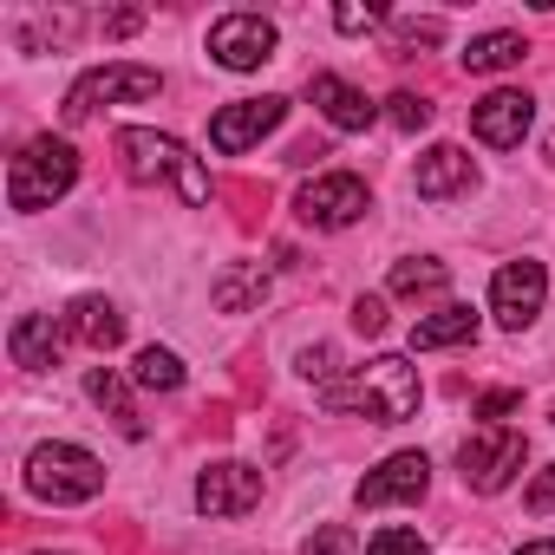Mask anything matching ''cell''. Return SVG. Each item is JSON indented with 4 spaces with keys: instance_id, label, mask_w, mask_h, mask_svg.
Listing matches in <instances>:
<instances>
[{
    "instance_id": "cell-24",
    "label": "cell",
    "mask_w": 555,
    "mask_h": 555,
    "mask_svg": "<svg viewBox=\"0 0 555 555\" xmlns=\"http://www.w3.org/2000/svg\"><path fill=\"white\" fill-rule=\"evenodd\" d=\"M438 40H444V21H405L392 40V60H412V47H438Z\"/></svg>"
},
{
    "instance_id": "cell-18",
    "label": "cell",
    "mask_w": 555,
    "mask_h": 555,
    "mask_svg": "<svg viewBox=\"0 0 555 555\" xmlns=\"http://www.w3.org/2000/svg\"><path fill=\"white\" fill-rule=\"evenodd\" d=\"M268 295V268L261 261H242V268H222L216 274V288H209V301H216V314H248L255 301Z\"/></svg>"
},
{
    "instance_id": "cell-22",
    "label": "cell",
    "mask_w": 555,
    "mask_h": 555,
    "mask_svg": "<svg viewBox=\"0 0 555 555\" xmlns=\"http://www.w3.org/2000/svg\"><path fill=\"white\" fill-rule=\"evenodd\" d=\"M522 53H529L522 34H477L457 60H464V73H503V66H516Z\"/></svg>"
},
{
    "instance_id": "cell-14",
    "label": "cell",
    "mask_w": 555,
    "mask_h": 555,
    "mask_svg": "<svg viewBox=\"0 0 555 555\" xmlns=\"http://www.w3.org/2000/svg\"><path fill=\"white\" fill-rule=\"evenodd\" d=\"M308 99L321 105V118H327L334 131H366V125L379 118V105H373L360 86H347L340 73H314V79H308Z\"/></svg>"
},
{
    "instance_id": "cell-2",
    "label": "cell",
    "mask_w": 555,
    "mask_h": 555,
    "mask_svg": "<svg viewBox=\"0 0 555 555\" xmlns=\"http://www.w3.org/2000/svg\"><path fill=\"white\" fill-rule=\"evenodd\" d=\"M118 164H125V177L131 183H177V196L190 203V209H203L209 203V170L170 138V131H144V125H125L118 131Z\"/></svg>"
},
{
    "instance_id": "cell-15",
    "label": "cell",
    "mask_w": 555,
    "mask_h": 555,
    "mask_svg": "<svg viewBox=\"0 0 555 555\" xmlns=\"http://www.w3.org/2000/svg\"><path fill=\"white\" fill-rule=\"evenodd\" d=\"M418 196L425 203H451V196H464L470 183H477V170H470V157L457 151V144H431L425 157H418Z\"/></svg>"
},
{
    "instance_id": "cell-9",
    "label": "cell",
    "mask_w": 555,
    "mask_h": 555,
    "mask_svg": "<svg viewBox=\"0 0 555 555\" xmlns=\"http://www.w3.org/2000/svg\"><path fill=\"white\" fill-rule=\"evenodd\" d=\"M431 490V457L425 451H392L379 470H366L353 483V503L360 509H386V503H418Z\"/></svg>"
},
{
    "instance_id": "cell-30",
    "label": "cell",
    "mask_w": 555,
    "mask_h": 555,
    "mask_svg": "<svg viewBox=\"0 0 555 555\" xmlns=\"http://www.w3.org/2000/svg\"><path fill=\"white\" fill-rule=\"evenodd\" d=\"M522 503H529L535 516H548V509H555V464H542V470H535V483L522 490Z\"/></svg>"
},
{
    "instance_id": "cell-36",
    "label": "cell",
    "mask_w": 555,
    "mask_h": 555,
    "mask_svg": "<svg viewBox=\"0 0 555 555\" xmlns=\"http://www.w3.org/2000/svg\"><path fill=\"white\" fill-rule=\"evenodd\" d=\"M34 555H66V548H34Z\"/></svg>"
},
{
    "instance_id": "cell-35",
    "label": "cell",
    "mask_w": 555,
    "mask_h": 555,
    "mask_svg": "<svg viewBox=\"0 0 555 555\" xmlns=\"http://www.w3.org/2000/svg\"><path fill=\"white\" fill-rule=\"evenodd\" d=\"M548 164H555V131H548Z\"/></svg>"
},
{
    "instance_id": "cell-13",
    "label": "cell",
    "mask_w": 555,
    "mask_h": 555,
    "mask_svg": "<svg viewBox=\"0 0 555 555\" xmlns=\"http://www.w3.org/2000/svg\"><path fill=\"white\" fill-rule=\"evenodd\" d=\"M529 125H535V99L529 92H490V99H477L470 105V131L490 144V151H516L522 138H529Z\"/></svg>"
},
{
    "instance_id": "cell-8",
    "label": "cell",
    "mask_w": 555,
    "mask_h": 555,
    "mask_svg": "<svg viewBox=\"0 0 555 555\" xmlns=\"http://www.w3.org/2000/svg\"><path fill=\"white\" fill-rule=\"evenodd\" d=\"M295 209H301V222H314V229H353V222L373 209V196H366V183H360L353 170H327V177H314V183L295 196Z\"/></svg>"
},
{
    "instance_id": "cell-37",
    "label": "cell",
    "mask_w": 555,
    "mask_h": 555,
    "mask_svg": "<svg viewBox=\"0 0 555 555\" xmlns=\"http://www.w3.org/2000/svg\"><path fill=\"white\" fill-rule=\"evenodd\" d=\"M548 418H555V405H548Z\"/></svg>"
},
{
    "instance_id": "cell-19",
    "label": "cell",
    "mask_w": 555,
    "mask_h": 555,
    "mask_svg": "<svg viewBox=\"0 0 555 555\" xmlns=\"http://www.w3.org/2000/svg\"><path fill=\"white\" fill-rule=\"evenodd\" d=\"M86 392L99 399V412H105L125 438H144V418H138V405H131V386H125L112 366H92V373H86Z\"/></svg>"
},
{
    "instance_id": "cell-3",
    "label": "cell",
    "mask_w": 555,
    "mask_h": 555,
    "mask_svg": "<svg viewBox=\"0 0 555 555\" xmlns=\"http://www.w3.org/2000/svg\"><path fill=\"white\" fill-rule=\"evenodd\" d=\"M79 183V151L66 138H34L14 164H8V203L14 209H53L66 190Z\"/></svg>"
},
{
    "instance_id": "cell-29",
    "label": "cell",
    "mask_w": 555,
    "mask_h": 555,
    "mask_svg": "<svg viewBox=\"0 0 555 555\" xmlns=\"http://www.w3.org/2000/svg\"><path fill=\"white\" fill-rule=\"evenodd\" d=\"M509 412H522V392H509V386H503V392H483V399H477V418H490V425H503Z\"/></svg>"
},
{
    "instance_id": "cell-33",
    "label": "cell",
    "mask_w": 555,
    "mask_h": 555,
    "mask_svg": "<svg viewBox=\"0 0 555 555\" xmlns=\"http://www.w3.org/2000/svg\"><path fill=\"white\" fill-rule=\"evenodd\" d=\"M144 27V14L138 8H118V14H105V40H125V34H138Z\"/></svg>"
},
{
    "instance_id": "cell-11",
    "label": "cell",
    "mask_w": 555,
    "mask_h": 555,
    "mask_svg": "<svg viewBox=\"0 0 555 555\" xmlns=\"http://www.w3.org/2000/svg\"><path fill=\"white\" fill-rule=\"evenodd\" d=\"M288 118V99H235V105H222L216 118H209V144L222 151V157H242L248 144H261L274 125H282Z\"/></svg>"
},
{
    "instance_id": "cell-5",
    "label": "cell",
    "mask_w": 555,
    "mask_h": 555,
    "mask_svg": "<svg viewBox=\"0 0 555 555\" xmlns=\"http://www.w3.org/2000/svg\"><path fill=\"white\" fill-rule=\"evenodd\" d=\"M522 457H529L522 431H509V425H483V431H470V438H464L457 470H464V483H470L477 496H496V490H509V483H516Z\"/></svg>"
},
{
    "instance_id": "cell-6",
    "label": "cell",
    "mask_w": 555,
    "mask_h": 555,
    "mask_svg": "<svg viewBox=\"0 0 555 555\" xmlns=\"http://www.w3.org/2000/svg\"><path fill=\"white\" fill-rule=\"evenodd\" d=\"M542 301H548V274H542V261H535V255H522V261H503V268H496V282H490V314H496V327H509V334L535 327Z\"/></svg>"
},
{
    "instance_id": "cell-32",
    "label": "cell",
    "mask_w": 555,
    "mask_h": 555,
    "mask_svg": "<svg viewBox=\"0 0 555 555\" xmlns=\"http://www.w3.org/2000/svg\"><path fill=\"white\" fill-rule=\"evenodd\" d=\"M301 373L321 379V386H334V347H308V353H301Z\"/></svg>"
},
{
    "instance_id": "cell-21",
    "label": "cell",
    "mask_w": 555,
    "mask_h": 555,
    "mask_svg": "<svg viewBox=\"0 0 555 555\" xmlns=\"http://www.w3.org/2000/svg\"><path fill=\"white\" fill-rule=\"evenodd\" d=\"M444 282H451V268L438 261V255H412V261H392V295L399 301H425V295H444Z\"/></svg>"
},
{
    "instance_id": "cell-31",
    "label": "cell",
    "mask_w": 555,
    "mask_h": 555,
    "mask_svg": "<svg viewBox=\"0 0 555 555\" xmlns=\"http://www.w3.org/2000/svg\"><path fill=\"white\" fill-rule=\"evenodd\" d=\"M386 21V8H334V27L340 34H366V27H379Z\"/></svg>"
},
{
    "instance_id": "cell-20",
    "label": "cell",
    "mask_w": 555,
    "mask_h": 555,
    "mask_svg": "<svg viewBox=\"0 0 555 555\" xmlns=\"http://www.w3.org/2000/svg\"><path fill=\"white\" fill-rule=\"evenodd\" d=\"M464 340H477V314L470 308H438L431 321H418L412 327V353H431V347H464Z\"/></svg>"
},
{
    "instance_id": "cell-16",
    "label": "cell",
    "mask_w": 555,
    "mask_h": 555,
    "mask_svg": "<svg viewBox=\"0 0 555 555\" xmlns=\"http://www.w3.org/2000/svg\"><path fill=\"white\" fill-rule=\"evenodd\" d=\"M66 340H73V334L53 327V314H21V321L8 327V353H14V366H27V373L60 366V347H66Z\"/></svg>"
},
{
    "instance_id": "cell-23",
    "label": "cell",
    "mask_w": 555,
    "mask_h": 555,
    "mask_svg": "<svg viewBox=\"0 0 555 555\" xmlns=\"http://www.w3.org/2000/svg\"><path fill=\"white\" fill-rule=\"evenodd\" d=\"M131 386H144V392H177V386H183V360H177L170 347H144V353L131 360Z\"/></svg>"
},
{
    "instance_id": "cell-25",
    "label": "cell",
    "mask_w": 555,
    "mask_h": 555,
    "mask_svg": "<svg viewBox=\"0 0 555 555\" xmlns=\"http://www.w3.org/2000/svg\"><path fill=\"white\" fill-rule=\"evenodd\" d=\"M366 555H431V548H425L418 529H379V535L366 542Z\"/></svg>"
},
{
    "instance_id": "cell-28",
    "label": "cell",
    "mask_w": 555,
    "mask_h": 555,
    "mask_svg": "<svg viewBox=\"0 0 555 555\" xmlns=\"http://www.w3.org/2000/svg\"><path fill=\"white\" fill-rule=\"evenodd\" d=\"M353 327H360L366 340L386 334V301H379V295H360V301H353Z\"/></svg>"
},
{
    "instance_id": "cell-7",
    "label": "cell",
    "mask_w": 555,
    "mask_h": 555,
    "mask_svg": "<svg viewBox=\"0 0 555 555\" xmlns=\"http://www.w3.org/2000/svg\"><path fill=\"white\" fill-rule=\"evenodd\" d=\"M157 92H164V73H151V66H99V73H86V79L66 92V125H86L99 105L157 99Z\"/></svg>"
},
{
    "instance_id": "cell-12",
    "label": "cell",
    "mask_w": 555,
    "mask_h": 555,
    "mask_svg": "<svg viewBox=\"0 0 555 555\" xmlns=\"http://www.w3.org/2000/svg\"><path fill=\"white\" fill-rule=\"evenodd\" d=\"M255 503H261V470H255V464L222 457V464H209V470L196 477V509H203V516H248Z\"/></svg>"
},
{
    "instance_id": "cell-10",
    "label": "cell",
    "mask_w": 555,
    "mask_h": 555,
    "mask_svg": "<svg viewBox=\"0 0 555 555\" xmlns=\"http://www.w3.org/2000/svg\"><path fill=\"white\" fill-rule=\"evenodd\" d=\"M274 21H261V14H222L216 27H209V53H216V66H229V73H255V66H268L274 60Z\"/></svg>"
},
{
    "instance_id": "cell-34",
    "label": "cell",
    "mask_w": 555,
    "mask_h": 555,
    "mask_svg": "<svg viewBox=\"0 0 555 555\" xmlns=\"http://www.w3.org/2000/svg\"><path fill=\"white\" fill-rule=\"evenodd\" d=\"M516 555H555V542H522Z\"/></svg>"
},
{
    "instance_id": "cell-4",
    "label": "cell",
    "mask_w": 555,
    "mask_h": 555,
    "mask_svg": "<svg viewBox=\"0 0 555 555\" xmlns=\"http://www.w3.org/2000/svg\"><path fill=\"white\" fill-rule=\"evenodd\" d=\"M27 490L40 503H92L105 490V464L86 444H34L27 451Z\"/></svg>"
},
{
    "instance_id": "cell-26",
    "label": "cell",
    "mask_w": 555,
    "mask_h": 555,
    "mask_svg": "<svg viewBox=\"0 0 555 555\" xmlns=\"http://www.w3.org/2000/svg\"><path fill=\"white\" fill-rule=\"evenodd\" d=\"M386 105H392V125H399V131H425V125H431V105H425L418 92H392Z\"/></svg>"
},
{
    "instance_id": "cell-27",
    "label": "cell",
    "mask_w": 555,
    "mask_h": 555,
    "mask_svg": "<svg viewBox=\"0 0 555 555\" xmlns=\"http://www.w3.org/2000/svg\"><path fill=\"white\" fill-rule=\"evenodd\" d=\"M301 555H353V529L347 522H327V529H314L301 542Z\"/></svg>"
},
{
    "instance_id": "cell-1",
    "label": "cell",
    "mask_w": 555,
    "mask_h": 555,
    "mask_svg": "<svg viewBox=\"0 0 555 555\" xmlns=\"http://www.w3.org/2000/svg\"><path fill=\"white\" fill-rule=\"evenodd\" d=\"M418 366L405 353H379L366 360L353 379H334L321 386V405L327 412H353V418H373V425H405L418 412Z\"/></svg>"
},
{
    "instance_id": "cell-17",
    "label": "cell",
    "mask_w": 555,
    "mask_h": 555,
    "mask_svg": "<svg viewBox=\"0 0 555 555\" xmlns=\"http://www.w3.org/2000/svg\"><path fill=\"white\" fill-rule=\"evenodd\" d=\"M73 340H86V347H99V353H112L118 340H125V314L105 301V295H79L73 308H66V321H60Z\"/></svg>"
}]
</instances>
